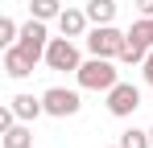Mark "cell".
<instances>
[{
    "label": "cell",
    "instance_id": "cell-4",
    "mask_svg": "<svg viewBox=\"0 0 153 148\" xmlns=\"http://www.w3.org/2000/svg\"><path fill=\"white\" fill-rule=\"evenodd\" d=\"M46 66H50V70H62V74H66V70L75 74L79 66H83L75 37H50V49H46Z\"/></svg>",
    "mask_w": 153,
    "mask_h": 148
},
{
    "label": "cell",
    "instance_id": "cell-18",
    "mask_svg": "<svg viewBox=\"0 0 153 148\" xmlns=\"http://www.w3.org/2000/svg\"><path fill=\"white\" fill-rule=\"evenodd\" d=\"M149 45H153V17H149Z\"/></svg>",
    "mask_w": 153,
    "mask_h": 148
},
{
    "label": "cell",
    "instance_id": "cell-16",
    "mask_svg": "<svg viewBox=\"0 0 153 148\" xmlns=\"http://www.w3.org/2000/svg\"><path fill=\"white\" fill-rule=\"evenodd\" d=\"M141 74H145V82L153 86V49H149V58H145V66H141Z\"/></svg>",
    "mask_w": 153,
    "mask_h": 148
},
{
    "label": "cell",
    "instance_id": "cell-7",
    "mask_svg": "<svg viewBox=\"0 0 153 148\" xmlns=\"http://www.w3.org/2000/svg\"><path fill=\"white\" fill-rule=\"evenodd\" d=\"M87 25H91L87 8H62L58 12V33L62 37H87Z\"/></svg>",
    "mask_w": 153,
    "mask_h": 148
},
{
    "label": "cell",
    "instance_id": "cell-13",
    "mask_svg": "<svg viewBox=\"0 0 153 148\" xmlns=\"http://www.w3.org/2000/svg\"><path fill=\"white\" fill-rule=\"evenodd\" d=\"M145 58H149V45H141V41H132V37H128V45L120 49V58H116V62H124V66H145Z\"/></svg>",
    "mask_w": 153,
    "mask_h": 148
},
{
    "label": "cell",
    "instance_id": "cell-10",
    "mask_svg": "<svg viewBox=\"0 0 153 148\" xmlns=\"http://www.w3.org/2000/svg\"><path fill=\"white\" fill-rule=\"evenodd\" d=\"M0 144L4 148H33V127L25 119H17L8 132H0Z\"/></svg>",
    "mask_w": 153,
    "mask_h": 148
},
{
    "label": "cell",
    "instance_id": "cell-1",
    "mask_svg": "<svg viewBox=\"0 0 153 148\" xmlns=\"http://www.w3.org/2000/svg\"><path fill=\"white\" fill-rule=\"evenodd\" d=\"M75 78H79L83 91H103V95H108V91L120 82V70H116V58H95V53H91L75 70Z\"/></svg>",
    "mask_w": 153,
    "mask_h": 148
},
{
    "label": "cell",
    "instance_id": "cell-3",
    "mask_svg": "<svg viewBox=\"0 0 153 148\" xmlns=\"http://www.w3.org/2000/svg\"><path fill=\"white\" fill-rule=\"evenodd\" d=\"M42 103H46V115H54V119H71V115L83 111V99H79V91H71V86H50V91L42 95Z\"/></svg>",
    "mask_w": 153,
    "mask_h": 148
},
{
    "label": "cell",
    "instance_id": "cell-9",
    "mask_svg": "<svg viewBox=\"0 0 153 148\" xmlns=\"http://www.w3.org/2000/svg\"><path fill=\"white\" fill-rule=\"evenodd\" d=\"M8 107L17 111V119H25V123H33L37 115H46V103H42V95H25V91L8 99Z\"/></svg>",
    "mask_w": 153,
    "mask_h": 148
},
{
    "label": "cell",
    "instance_id": "cell-8",
    "mask_svg": "<svg viewBox=\"0 0 153 148\" xmlns=\"http://www.w3.org/2000/svg\"><path fill=\"white\" fill-rule=\"evenodd\" d=\"M33 66H37V62H33L21 45H4V74H8V78H29Z\"/></svg>",
    "mask_w": 153,
    "mask_h": 148
},
{
    "label": "cell",
    "instance_id": "cell-14",
    "mask_svg": "<svg viewBox=\"0 0 153 148\" xmlns=\"http://www.w3.org/2000/svg\"><path fill=\"white\" fill-rule=\"evenodd\" d=\"M116 144L120 148H153V140H149V127H128V132H120Z\"/></svg>",
    "mask_w": 153,
    "mask_h": 148
},
{
    "label": "cell",
    "instance_id": "cell-15",
    "mask_svg": "<svg viewBox=\"0 0 153 148\" xmlns=\"http://www.w3.org/2000/svg\"><path fill=\"white\" fill-rule=\"evenodd\" d=\"M17 37H21V25L13 17H0V45H17Z\"/></svg>",
    "mask_w": 153,
    "mask_h": 148
},
{
    "label": "cell",
    "instance_id": "cell-2",
    "mask_svg": "<svg viewBox=\"0 0 153 148\" xmlns=\"http://www.w3.org/2000/svg\"><path fill=\"white\" fill-rule=\"evenodd\" d=\"M124 45H128V33H120L116 25H91L87 29V53H95V58H120Z\"/></svg>",
    "mask_w": 153,
    "mask_h": 148
},
{
    "label": "cell",
    "instance_id": "cell-11",
    "mask_svg": "<svg viewBox=\"0 0 153 148\" xmlns=\"http://www.w3.org/2000/svg\"><path fill=\"white\" fill-rule=\"evenodd\" d=\"M87 17H91V25H112L116 21V0H87Z\"/></svg>",
    "mask_w": 153,
    "mask_h": 148
},
{
    "label": "cell",
    "instance_id": "cell-6",
    "mask_svg": "<svg viewBox=\"0 0 153 148\" xmlns=\"http://www.w3.org/2000/svg\"><path fill=\"white\" fill-rule=\"evenodd\" d=\"M137 107H141V86H132V82H116V86L108 91V111H112L116 119H128Z\"/></svg>",
    "mask_w": 153,
    "mask_h": 148
},
{
    "label": "cell",
    "instance_id": "cell-20",
    "mask_svg": "<svg viewBox=\"0 0 153 148\" xmlns=\"http://www.w3.org/2000/svg\"><path fill=\"white\" fill-rule=\"evenodd\" d=\"M112 148H120V144H112Z\"/></svg>",
    "mask_w": 153,
    "mask_h": 148
},
{
    "label": "cell",
    "instance_id": "cell-17",
    "mask_svg": "<svg viewBox=\"0 0 153 148\" xmlns=\"http://www.w3.org/2000/svg\"><path fill=\"white\" fill-rule=\"evenodd\" d=\"M132 4H137V12H141V17H153V0H132Z\"/></svg>",
    "mask_w": 153,
    "mask_h": 148
},
{
    "label": "cell",
    "instance_id": "cell-5",
    "mask_svg": "<svg viewBox=\"0 0 153 148\" xmlns=\"http://www.w3.org/2000/svg\"><path fill=\"white\" fill-rule=\"evenodd\" d=\"M17 45L25 49L33 62H46V49H50V33H46V21L29 17V21L21 25V37H17Z\"/></svg>",
    "mask_w": 153,
    "mask_h": 148
},
{
    "label": "cell",
    "instance_id": "cell-12",
    "mask_svg": "<svg viewBox=\"0 0 153 148\" xmlns=\"http://www.w3.org/2000/svg\"><path fill=\"white\" fill-rule=\"evenodd\" d=\"M58 12H62V0H29V17L37 21H58Z\"/></svg>",
    "mask_w": 153,
    "mask_h": 148
},
{
    "label": "cell",
    "instance_id": "cell-19",
    "mask_svg": "<svg viewBox=\"0 0 153 148\" xmlns=\"http://www.w3.org/2000/svg\"><path fill=\"white\" fill-rule=\"evenodd\" d=\"M149 140H153V127H149Z\"/></svg>",
    "mask_w": 153,
    "mask_h": 148
}]
</instances>
